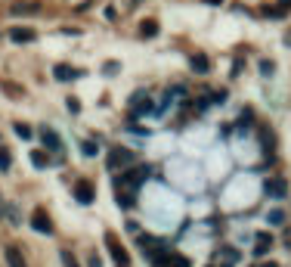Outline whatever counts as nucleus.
I'll return each mask as SVG.
<instances>
[{
	"label": "nucleus",
	"mask_w": 291,
	"mask_h": 267,
	"mask_svg": "<svg viewBox=\"0 0 291 267\" xmlns=\"http://www.w3.org/2000/svg\"><path fill=\"white\" fill-rule=\"evenodd\" d=\"M263 190H266V196H269V199H285L288 184L282 181V177H269V181L263 184Z\"/></svg>",
	"instance_id": "1"
},
{
	"label": "nucleus",
	"mask_w": 291,
	"mask_h": 267,
	"mask_svg": "<svg viewBox=\"0 0 291 267\" xmlns=\"http://www.w3.org/2000/svg\"><path fill=\"white\" fill-rule=\"evenodd\" d=\"M133 162V152H127V149H115L112 155H108V165L118 168V165H130Z\"/></svg>",
	"instance_id": "2"
},
{
	"label": "nucleus",
	"mask_w": 291,
	"mask_h": 267,
	"mask_svg": "<svg viewBox=\"0 0 291 267\" xmlns=\"http://www.w3.org/2000/svg\"><path fill=\"white\" fill-rule=\"evenodd\" d=\"M75 193H78V202H84V205H87L90 199H93V187H90L87 181H81V184L75 187Z\"/></svg>",
	"instance_id": "3"
},
{
	"label": "nucleus",
	"mask_w": 291,
	"mask_h": 267,
	"mask_svg": "<svg viewBox=\"0 0 291 267\" xmlns=\"http://www.w3.org/2000/svg\"><path fill=\"white\" fill-rule=\"evenodd\" d=\"M7 264H10V267H25V258L19 255V248H16V245L7 248Z\"/></svg>",
	"instance_id": "4"
},
{
	"label": "nucleus",
	"mask_w": 291,
	"mask_h": 267,
	"mask_svg": "<svg viewBox=\"0 0 291 267\" xmlns=\"http://www.w3.org/2000/svg\"><path fill=\"white\" fill-rule=\"evenodd\" d=\"M10 38H13L16 44H22V41H34V31H31V28H13V31H10Z\"/></svg>",
	"instance_id": "5"
},
{
	"label": "nucleus",
	"mask_w": 291,
	"mask_h": 267,
	"mask_svg": "<svg viewBox=\"0 0 291 267\" xmlns=\"http://www.w3.org/2000/svg\"><path fill=\"white\" fill-rule=\"evenodd\" d=\"M34 227H38L41 233H50V230H53V224H50V218L44 215V211H38V215H34Z\"/></svg>",
	"instance_id": "6"
},
{
	"label": "nucleus",
	"mask_w": 291,
	"mask_h": 267,
	"mask_svg": "<svg viewBox=\"0 0 291 267\" xmlns=\"http://www.w3.org/2000/svg\"><path fill=\"white\" fill-rule=\"evenodd\" d=\"M44 143H47V146H50L53 152H59V149H62V143H59V137L53 134V131H47V128H44Z\"/></svg>",
	"instance_id": "7"
},
{
	"label": "nucleus",
	"mask_w": 291,
	"mask_h": 267,
	"mask_svg": "<svg viewBox=\"0 0 291 267\" xmlns=\"http://www.w3.org/2000/svg\"><path fill=\"white\" fill-rule=\"evenodd\" d=\"M56 78L59 81H68V78H78V72H75V68H68V65H59L56 68Z\"/></svg>",
	"instance_id": "8"
},
{
	"label": "nucleus",
	"mask_w": 291,
	"mask_h": 267,
	"mask_svg": "<svg viewBox=\"0 0 291 267\" xmlns=\"http://www.w3.org/2000/svg\"><path fill=\"white\" fill-rule=\"evenodd\" d=\"M272 242L266 239V236H257V245H254V252H257V255H266V248H269Z\"/></svg>",
	"instance_id": "9"
},
{
	"label": "nucleus",
	"mask_w": 291,
	"mask_h": 267,
	"mask_svg": "<svg viewBox=\"0 0 291 267\" xmlns=\"http://www.w3.org/2000/svg\"><path fill=\"white\" fill-rule=\"evenodd\" d=\"M13 13H38V4H16Z\"/></svg>",
	"instance_id": "10"
},
{
	"label": "nucleus",
	"mask_w": 291,
	"mask_h": 267,
	"mask_svg": "<svg viewBox=\"0 0 291 267\" xmlns=\"http://www.w3.org/2000/svg\"><path fill=\"white\" fill-rule=\"evenodd\" d=\"M168 267H189V261L180 258V255H171V258H168Z\"/></svg>",
	"instance_id": "11"
},
{
	"label": "nucleus",
	"mask_w": 291,
	"mask_h": 267,
	"mask_svg": "<svg viewBox=\"0 0 291 267\" xmlns=\"http://www.w3.org/2000/svg\"><path fill=\"white\" fill-rule=\"evenodd\" d=\"M142 34H145V38H155V34H158V25H155V22H142Z\"/></svg>",
	"instance_id": "12"
},
{
	"label": "nucleus",
	"mask_w": 291,
	"mask_h": 267,
	"mask_svg": "<svg viewBox=\"0 0 291 267\" xmlns=\"http://www.w3.org/2000/svg\"><path fill=\"white\" fill-rule=\"evenodd\" d=\"M10 162H13V158H10V152H7L4 146H0V171H7V168H10Z\"/></svg>",
	"instance_id": "13"
},
{
	"label": "nucleus",
	"mask_w": 291,
	"mask_h": 267,
	"mask_svg": "<svg viewBox=\"0 0 291 267\" xmlns=\"http://www.w3.org/2000/svg\"><path fill=\"white\" fill-rule=\"evenodd\" d=\"M288 10H291V0H279V7L269 10V13H272V16H282V13H288Z\"/></svg>",
	"instance_id": "14"
},
{
	"label": "nucleus",
	"mask_w": 291,
	"mask_h": 267,
	"mask_svg": "<svg viewBox=\"0 0 291 267\" xmlns=\"http://www.w3.org/2000/svg\"><path fill=\"white\" fill-rule=\"evenodd\" d=\"M192 68H198V72H208V59H205V56H195V59H192Z\"/></svg>",
	"instance_id": "15"
},
{
	"label": "nucleus",
	"mask_w": 291,
	"mask_h": 267,
	"mask_svg": "<svg viewBox=\"0 0 291 267\" xmlns=\"http://www.w3.org/2000/svg\"><path fill=\"white\" fill-rule=\"evenodd\" d=\"M220 258H223L226 264H232V261H235V258H239V255H235V252H232V248H223V252H220Z\"/></svg>",
	"instance_id": "16"
},
{
	"label": "nucleus",
	"mask_w": 291,
	"mask_h": 267,
	"mask_svg": "<svg viewBox=\"0 0 291 267\" xmlns=\"http://www.w3.org/2000/svg\"><path fill=\"white\" fill-rule=\"evenodd\" d=\"M62 264H65V267H78V261L71 258V252H62Z\"/></svg>",
	"instance_id": "17"
},
{
	"label": "nucleus",
	"mask_w": 291,
	"mask_h": 267,
	"mask_svg": "<svg viewBox=\"0 0 291 267\" xmlns=\"http://www.w3.org/2000/svg\"><path fill=\"white\" fill-rule=\"evenodd\" d=\"M282 221H285L282 211H272V215H269V224H282Z\"/></svg>",
	"instance_id": "18"
},
{
	"label": "nucleus",
	"mask_w": 291,
	"mask_h": 267,
	"mask_svg": "<svg viewBox=\"0 0 291 267\" xmlns=\"http://www.w3.org/2000/svg\"><path fill=\"white\" fill-rule=\"evenodd\" d=\"M96 149H99V146H96V143H90V140L84 143V152H87V155H96Z\"/></svg>",
	"instance_id": "19"
},
{
	"label": "nucleus",
	"mask_w": 291,
	"mask_h": 267,
	"mask_svg": "<svg viewBox=\"0 0 291 267\" xmlns=\"http://www.w3.org/2000/svg\"><path fill=\"white\" fill-rule=\"evenodd\" d=\"M31 162H34V165H38V168H44V162H47V158H44L41 152H34V155H31Z\"/></svg>",
	"instance_id": "20"
},
{
	"label": "nucleus",
	"mask_w": 291,
	"mask_h": 267,
	"mask_svg": "<svg viewBox=\"0 0 291 267\" xmlns=\"http://www.w3.org/2000/svg\"><path fill=\"white\" fill-rule=\"evenodd\" d=\"M16 134H22V137H31V128H25V124H16Z\"/></svg>",
	"instance_id": "21"
},
{
	"label": "nucleus",
	"mask_w": 291,
	"mask_h": 267,
	"mask_svg": "<svg viewBox=\"0 0 291 267\" xmlns=\"http://www.w3.org/2000/svg\"><path fill=\"white\" fill-rule=\"evenodd\" d=\"M208 4H214V7H217V4H223V0H208Z\"/></svg>",
	"instance_id": "22"
},
{
	"label": "nucleus",
	"mask_w": 291,
	"mask_h": 267,
	"mask_svg": "<svg viewBox=\"0 0 291 267\" xmlns=\"http://www.w3.org/2000/svg\"><path fill=\"white\" fill-rule=\"evenodd\" d=\"M263 267H276V264H263Z\"/></svg>",
	"instance_id": "23"
}]
</instances>
